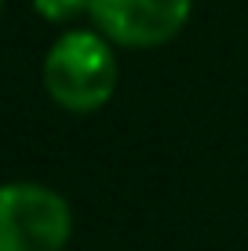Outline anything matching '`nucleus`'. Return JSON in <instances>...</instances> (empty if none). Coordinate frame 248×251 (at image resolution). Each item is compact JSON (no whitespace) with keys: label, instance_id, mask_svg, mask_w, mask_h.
<instances>
[{"label":"nucleus","instance_id":"f257e3e1","mask_svg":"<svg viewBox=\"0 0 248 251\" xmlns=\"http://www.w3.org/2000/svg\"><path fill=\"white\" fill-rule=\"evenodd\" d=\"M48 99L66 113H99L117 91L121 66L106 37L91 29H66L48 48L40 66Z\"/></svg>","mask_w":248,"mask_h":251},{"label":"nucleus","instance_id":"f03ea898","mask_svg":"<svg viewBox=\"0 0 248 251\" xmlns=\"http://www.w3.org/2000/svg\"><path fill=\"white\" fill-rule=\"evenodd\" d=\"M73 207L58 189L40 182L0 186V251H66Z\"/></svg>","mask_w":248,"mask_h":251},{"label":"nucleus","instance_id":"7ed1b4c3","mask_svg":"<svg viewBox=\"0 0 248 251\" xmlns=\"http://www.w3.org/2000/svg\"><path fill=\"white\" fill-rule=\"evenodd\" d=\"M193 15V0H91L88 19L113 48L150 51L175 40Z\"/></svg>","mask_w":248,"mask_h":251},{"label":"nucleus","instance_id":"20e7f679","mask_svg":"<svg viewBox=\"0 0 248 251\" xmlns=\"http://www.w3.org/2000/svg\"><path fill=\"white\" fill-rule=\"evenodd\" d=\"M91 0H33V11L44 22H73L81 15H88Z\"/></svg>","mask_w":248,"mask_h":251},{"label":"nucleus","instance_id":"39448f33","mask_svg":"<svg viewBox=\"0 0 248 251\" xmlns=\"http://www.w3.org/2000/svg\"><path fill=\"white\" fill-rule=\"evenodd\" d=\"M0 11H4V0H0Z\"/></svg>","mask_w":248,"mask_h":251}]
</instances>
